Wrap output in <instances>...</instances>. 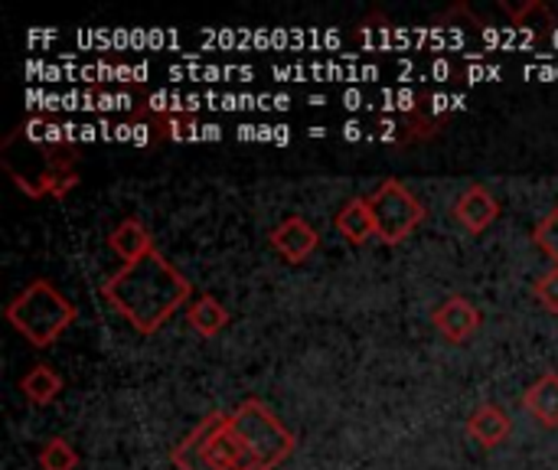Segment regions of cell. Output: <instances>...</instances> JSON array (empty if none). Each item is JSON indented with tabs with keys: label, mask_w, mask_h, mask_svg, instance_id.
Segmentation results:
<instances>
[{
	"label": "cell",
	"mask_w": 558,
	"mask_h": 470,
	"mask_svg": "<svg viewBox=\"0 0 558 470\" xmlns=\"http://www.w3.org/2000/svg\"><path fill=\"white\" fill-rule=\"evenodd\" d=\"M36 461H39V470H75L78 451L65 438H49V442H43Z\"/></svg>",
	"instance_id": "16"
},
{
	"label": "cell",
	"mask_w": 558,
	"mask_h": 470,
	"mask_svg": "<svg viewBox=\"0 0 558 470\" xmlns=\"http://www.w3.org/2000/svg\"><path fill=\"white\" fill-rule=\"evenodd\" d=\"M432 324H435V330H438L448 344H468V340L481 330L484 314H481V308H477L474 301H468L464 294H451L445 304L435 308Z\"/></svg>",
	"instance_id": "6"
},
{
	"label": "cell",
	"mask_w": 558,
	"mask_h": 470,
	"mask_svg": "<svg viewBox=\"0 0 558 470\" xmlns=\"http://www.w3.org/2000/svg\"><path fill=\"white\" fill-rule=\"evenodd\" d=\"M510 432H513V419H510L500 406H494V402L477 406V409L471 412V419H468V435H471L481 448H497V445H504V442L510 438Z\"/></svg>",
	"instance_id": "10"
},
{
	"label": "cell",
	"mask_w": 558,
	"mask_h": 470,
	"mask_svg": "<svg viewBox=\"0 0 558 470\" xmlns=\"http://www.w3.org/2000/svg\"><path fill=\"white\" fill-rule=\"evenodd\" d=\"M533 242L539 245L543 255H549L553 268H558V203L536 222L533 229Z\"/></svg>",
	"instance_id": "17"
},
{
	"label": "cell",
	"mask_w": 558,
	"mask_h": 470,
	"mask_svg": "<svg viewBox=\"0 0 558 470\" xmlns=\"http://www.w3.org/2000/svg\"><path fill=\"white\" fill-rule=\"evenodd\" d=\"M454 219H458L471 236H481L484 229H490V226L500 219V203H497V196H494L487 186L474 183V186H468V190L458 196V203H454Z\"/></svg>",
	"instance_id": "8"
},
{
	"label": "cell",
	"mask_w": 558,
	"mask_h": 470,
	"mask_svg": "<svg viewBox=\"0 0 558 470\" xmlns=\"http://www.w3.org/2000/svg\"><path fill=\"white\" fill-rule=\"evenodd\" d=\"M7 321L10 327L36 350L52 347L75 321V304L49 281V278H33L26 281L23 291H16L7 301Z\"/></svg>",
	"instance_id": "2"
},
{
	"label": "cell",
	"mask_w": 558,
	"mask_h": 470,
	"mask_svg": "<svg viewBox=\"0 0 558 470\" xmlns=\"http://www.w3.org/2000/svg\"><path fill=\"white\" fill-rule=\"evenodd\" d=\"M170 461L177 470H262L232 432L229 415L213 412L203 419L173 451Z\"/></svg>",
	"instance_id": "3"
},
{
	"label": "cell",
	"mask_w": 558,
	"mask_h": 470,
	"mask_svg": "<svg viewBox=\"0 0 558 470\" xmlns=\"http://www.w3.org/2000/svg\"><path fill=\"white\" fill-rule=\"evenodd\" d=\"M108 245H111V252H114L124 265H131V262H137V258H144V255H150V252L157 249L150 229H147L141 219H134V216L121 219V222L111 229Z\"/></svg>",
	"instance_id": "11"
},
{
	"label": "cell",
	"mask_w": 558,
	"mask_h": 470,
	"mask_svg": "<svg viewBox=\"0 0 558 470\" xmlns=\"http://www.w3.org/2000/svg\"><path fill=\"white\" fill-rule=\"evenodd\" d=\"M533 294H536V301H539L549 314H558V268H549V272L536 281Z\"/></svg>",
	"instance_id": "18"
},
{
	"label": "cell",
	"mask_w": 558,
	"mask_h": 470,
	"mask_svg": "<svg viewBox=\"0 0 558 470\" xmlns=\"http://www.w3.org/2000/svg\"><path fill=\"white\" fill-rule=\"evenodd\" d=\"M186 324H190L199 337L213 340V337H219V334L229 327V311H226L213 294H199V298H193L190 308H186Z\"/></svg>",
	"instance_id": "13"
},
{
	"label": "cell",
	"mask_w": 558,
	"mask_h": 470,
	"mask_svg": "<svg viewBox=\"0 0 558 470\" xmlns=\"http://www.w3.org/2000/svg\"><path fill=\"white\" fill-rule=\"evenodd\" d=\"M369 209L376 216V232L386 245L405 242L428 216L425 203L402 183V180H383L369 196Z\"/></svg>",
	"instance_id": "5"
},
{
	"label": "cell",
	"mask_w": 558,
	"mask_h": 470,
	"mask_svg": "<svg viewBox=\"0 0 558 470\" xmlns=\"http://www.w3.org/2000/svg\"><path fill=\"white\" fill-rule=\"evenodd\" d=\"M523 409L546 429H558V373H543L526 393H523Z\"/></svg>",
	"instance_id": "12"
},
{
	"label": "cell",
	"mask_w": 558,
	"mask_h": 470,
	"mask_svg": "<svg viewBox=\"0 0 558 470\" xmlns=\"http://www.w3.org/2000/svg\"><path fill=\"white\" fill-rule=\"evenodd\" d=\"M229 422H232V432L239 435V442L245 445V451L258 461L262 470L281 468L298 448L294 432H288L281 425V419L262 399H245L229 415Z\"/></svg>",
	"instance_id": "4"
},
{
	"label": "cell",
	"mask_w": 558,
	"mask_h": 470,
	"mask_svg": "<svg viewBox=\"0 0 558 470\" xmlns=\"http://www.w3.org/2000/svg\"><path fill=\"white\" fill-rule=\"evenodd\" d=\"M337 232L350 242V245H366L369 239H379L376 232V216L369 209L366 196H353L340 206V213L333 216Z\"/></svg>",
	"instance_id": "9"
},
{
	"label": "cell",
	"mask_w": 558,
	"mask_h": 470,
	"mask_svg": "<svg viewBox=\"0 0 558 470\" xmlns=\"http://www.w3.org/2000/svg\"><path fill=\"white\" fill-rule=\"evenodd\" d=\"M504 10L510 13V20H513V26H517V29L536 33V36H549V33H556L558 16L549 10V3H543V0H526L523 7H510V3H504Z\"/></svg>",
	"instance_id": "15"
},
{
	"label": "cell",
	"mask_w": 558,
	"mask_h": 470,
	"mask_svg": "<svg viewBox=\"0 0 558 470\" xmlns=\"http://www.w3.org/2000/svg\"><path fill=\"white\" fill-rule=\"evenodd\" d=\"M268 242L288 265H301L314 255V249L320 245V236L304 216H288L284 222H278L271 229Z\"/></svg>",
	"instance_id": "7"
},
{
	"label": "cell",
	"mask_w": 558,
	"mask_h": 470,
	"mask_svg": "<svg viewBox=\"0 0 558 470\" xmlns=\"http://www.w3.org/2000/svg\"><path fill=\"white\" fill-rule=\"evenodd\" d=\"M101 298L137 334L150 337L193 298V285L173 262L163 258L160 249H154L150 255L118 268L101 285Z\"/></svg>",
	"instance_id": "1"
},
{
	"label": "cell",
	"mask_w": 558,
	"mask_h": 470,
	"mask_svg": "<svg viewBox=\"0 0 558 470\" xmlns=\"http://www.w3.org/2000/svg\"><path fill=\"white\" fill-rule=\"evenodd\" d=\"M20 393L33 406H49L62 393V376L52 366H46V363H33V370H26V376L20 379Z\"/></svg>",
	"instance_id": "14"
}]
</instances>
